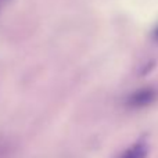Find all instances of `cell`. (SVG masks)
<instances>
[{
	"label": "cell",
	"mask_w": 158,
	"mask_h": 158,
	"mask_svg": "<svg viewBox=\"0 0 158 158\" xmlns=\"http://www.w3.org/2000/svg\"><path fill=\"white\" fill-rule=\"evenodd\" d=\"M148 153V146L144 140L135 143L133 146H131L129 148H126L122 154L118 158H146Z\"/></svg>",
	"instance_id": "7a4b0ae2"
},
{
	"label": "cell",
	"mask_w": 158,
	"mask_h": 158,
	"mask_svg": "<svg viewBox=\"0 0 158 158\" xmlns=\"http://www.w3.org/2000/svg\"><path fill=\"white\" fill-rule=\"evenodd\" d=\"M157 98V90L154 87H143L133 92L126 100V104L131 108H143L153 104Z\"/></svg>",
	"instance_id": "6da1fadb"
},
{
	"label": "cell",
	"mask_w": 158,
	"mask_h": 158,
	"mask_svg": "<svg viewBox=\"0 0 158 158\" xmlns=\"http://www.w3.org/2000/svg\"><path fill=\"white\" fill-rule=\"evenodd\" d=\"M154 39H156V40H158V27H157V29L154 31Z\"/></svg>",
	"instance_id": "277c9868"
},
{
	"label": "cell",
	"mask_w": 158,
	"mask_h": 158,
	"mask_svg": "<svg viewBox=\"0 0 158 158\" xmlns=\"http://www.w3.org/2000/svg\"><path fill=\"white\" fill-rule=\"evenodd\" d=\"M13 151V144L4 136H0V158H8Z\"/></svg>",
	"instance_id": "3957f363"
}]
</instances>
